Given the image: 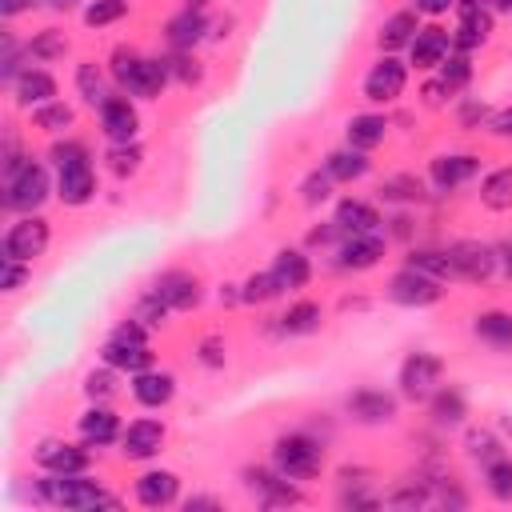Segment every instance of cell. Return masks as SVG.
Returning a JSON list of instances; mask_svg holds the SVG:
<instances>
[{
  "label": "cell",
  "instance_id": "6da1fadb",
  "mask_svg": "<svg viewBox=\"0 0 512 512\" xmlns=\"http://www.w3.org/2000/svg\"><path fill=\"white\" fill-rule=\"evenodd\" d=\"M52 164H56V196L68 208H84L96 196V172L88 148L80 140H64L52 148Z\"/></svg>",
  "mask_w": 512,
  "mask_h": 512
},
{
  "label": "cell",
  "instance_id": "7a4b0ae2",
  "mask_svg": "<svg viewBox=\"0 0 512 512\" xmlns=\"http://www.w3.org/2000/svg\"><path fill=\"white\" fill-rule=\"evenodd\" d=\"M112 80L124 88V96L156 100V96L168 88L172 68H168V60L140 56V52H132V48H116V52H112Z\"/></svg>",
  "mask_w": 512,
  "mask_h": 512
},
{
  "label": "cell",
  "instance_id": "3957f363",
  "mask_svg": "<svg viewBox=\"0 0 512 512\" xmlns=\"http://www.w3.org/2000/svg\"><path fill=\"white\" fill-rule=\"evenodd\" d=\"M36 496L44 504H56V508H76V512H88V508H116L120 500L112 492H104L96 480H88L84 472H48L40 484H36Z\"/></svg>",
  "mask_w": 512,
  "mask_h": 512
},
{
  "label": "cell",
  "instance_id": "277c9868",
  "mask_svg": "<svg viewBox=\"0 0 512 512\" xmlns=\"http://www.w3.org/2000/svg\"><path fill=\"white\" fill-rule=\"evenodd\" d=\"M272 468L288 480H312L324 472V444L312 440L308 432H284L276 444H272Z\"/></svg>",
  "mask_w": 512,
  "mask_h": 512
},
{
  "label": "cell",
  "instance_id": "5b68a950",
  "mask_svg": "<svg viewBox=\"0 0 512 512\" xmlns=\"http://www.w3.org/2000/svg\"><path fill=\"white\" fill-rule=\"evenodd\" d=\"M100 356H104V364H112L116 372H128V376H136V372L152 368L148 328H144L140 320H132V316H128V320L108 336V344L100 348Z\"/></svg>",
  "mask_w": 512,
  "mask_h": 512
},
{
  "label": "cell",
  "instance_id": "8992f818",
  "mask_svg": "<svg viewBox=\"0 0 512 512\" xmlns=\"http://www.w3.org/2000/svg\"><path fill=\"white\" fill-rule=\"evenodd\" d=\"M48 196H52V180H48V168L36 160H28L12 176H4V208L8 212H40V204Z\"/></svg>",
  "mask_w": 512,
  "mask_h": 512
},
{
  "label": "cell",
  "instance_id": "52a82bcc",
  "mask_svg": "<svg viewBox=\"0 0 512 512\" xmlns=\"http://www.w3.org/2000/svg\"><path fill=\"white\" fill-rule=\"evenodd\" d=\"M444 256H448V280L484 284L496 272V248L480 244V240H456L444 248Z\"/></svg>",
  "mask_w": 512,
  "mask_h": 512
},
{
  "label": "cell",
  "instance_id": "ba28073f",
  "mask_svg": "<svg viewBox=\"0 0 512 512\" xmlns=\"http://www.w3.org/2000/svg\"><path fill=\"white\" fill-rule=\"evenodd\" d=\"M440 380H444V360L436 352H408L400 364V376H396L400 396L412 404H424L440 388Z\"/></svg>",
  "mask_w": 512,
  "mask_h": 512
},
{
  "label": "cell",
  "instance_id": "9c48e42d",
  "mask_svg": "<svg viewBox=\"0 0 512 512\" xmlns=\"http://www.w3.org/2000/svg\"><path fill=\"white\" fill-rule=\"evenodd\" d=\"M48 240H52L48 220H44V216H36V212H24L16 224H8V232H4V240H0V252H4V256H12V260L32 264L36 256H44Z\"/></svg>",
  "mask_w": 512,
  "mask_h": 512
},
{
  "label": "cell",
  "instance_id": "30bf717a",
  "mask_svg": "<svg viewBox=\"0 0 512 512\" xmlns=\"http://www.w3.org/2000/svg\"><path fill=\"white\" fill-rule=\"evenodd\" d=\"M404 84H408V64L396 60L392 52H384V56L364 72L360 92H364L368 104H392V100L404 96Z\"/></svg>",
  "mask_w": 512,
  "mask_h": 512
},
{
  "label": "cell",
  "instance_id": "8fae6325",
  "mask_svg": "<svg viewBox=\"0 0 512 512\" xmlns=\"http://www.w3.org/2000/svg\"><path fill=\"white\" fill-rule=\"evenodd\" d=\"M440 296H444L440 280L428 276V272H420V268H412V264H404V268L388 280V300L400 304V308H428V304H436Z\"/></svg>",
  "mask_w": 512,
  "mask_h": 512
},
{
  "label": "cell",
  "instance_id": "7c38bea8",
  "mask_svg": "<svg viewBox=\"0 0 512 512\" xmlns=\"http://www.w3.org/2000/svg\"><path fill=\"white\" fill-rule=\"evenodd\" d=\"M384 248H388V236H380V232H356V236H344V240H340L336 264H340L344 272H368V268L380 264Z\"/></svg>",
  "mask_w": 512,
  "mask_h": 512
},
{
  "label": "cell",
  "instance_id": "4fadbf2b",
  "mask_svg": "<svg viewBox=\"0 0 512 512\" xmlns=\"http://www.w3.org/2000/svg\"><path fill=\"white\" fill-rule=\"evenodd\" d=\"M452 56V32L440 24H428L416 32V40L408 44V64H416L420 72H436L444 60Z\"/></svg>",
  "mask_w": 512,
  "mask_h": 512
},
{
  "label": "cell",
  "instance_id": "5bb4252c",
  "mask_svg": "<svg viewBox=\"0 0 512 512\" xmlns=\"http://www.w3.org/2000/svg\"><path fill=\"white\" fill-rule=\"evenodd\" d=\"M96 112H100V132H104L112 144L136 140V132H140V112H136V104H132L128 96H108Z\"/></svg>",
  "mask_w": 512,
  "mask_h": 512
},
{
  "label": "cell",
  "instance_id": "9a60e30c",
  "mask_svg": "<svg viewBox=\"0 0 512 512\" xmlns=\"http://www.w3.org/2000/svg\"><path fill=\"white\" fill-rule=\"evenodd\" d=\"M476 172H480V156H472V152H444L428 164V180H432L436 192H456Z\"/></svg>",
  "mask_w": 512,
  "mask_h": 512
},
{
  "label": "cell",
  "instance_id": "2e32d148",
  "mask_svg": "<svg viewBox=\"0 0 512 512\" xmlns=\"http://www.w3.org/2000/svg\"><path fill=\"white\" fill-rule=\"evenodd\" d=\"M152 292L172 308V312H188V308H196L200 304V280L192 276V272H184V268H172V272H160L156 280H152Z\"/></svg>",
  "mask_w": 512,
  "mask_h": 512
},
{
  "label": "cell",
  "instance_id": "e0dca14e",
  "mask_svg": "<svg viewBox=\"0 0 512 512\" xmlns=\"http://www.w3.org/2000/svg\"><path fill=\"white\" fill-rule=\"evenodd\" d=\"M164 424L160 420H152V416H140V420H132L124 432H120V452L128 456V460H152L160 448H164Z\"/></svg>",
  "mask_w": 512,
  "mask_h": 512
},
{
  "label": "cell",
  "instance_id": "ac0fdd59",
  "mask_svg": "<svg viewBox=\"0 0 512 512\" xmlns=\"http://www.w3.org/2000/svg\"><path fill=\"white\" fill-rule=\"evenodd\" d=\"M36 464L44 472H88V444H68V440H40L36 444Z\"/></svg>",
  "mask_w": 512,
  "mask_h": 512
},
{
  "label": "cell",
  "instance_id": "d6986e66",
  "mask_svg": "<svg viewBox=\"0 0 512 512\" xmlns=\"http://www.w3.org/2000/svg\"><path fill=\"white\" fill-rule=\"evenodd\" d=\"M396 408H400V400L384 388H356L348 396V412L360 424H388V420H396Z\"/></svg>",
  "mask_w": 512,
  "mask_h": 512
},
{
  "label": "cell",
  "instance_id": "ffe728a7",
  "mask_svg": "<svg viewBox=\"0 0 512 512\" xmlns=\"http://www.w3.org/2000/svg\"><path fill=\"white\" fill-rule=\"evenodd\" d=\"M132 492H136V500H140L144 508H168V504L180 496V476L168 472V468H148V472L136 476Z\"/></svg>",
  "mask_w": 512,
  "mask_h": 512
},
{
  "label": "cell",
  "instance_id": "44dd1931",
  "mask_svg": "<svg viewBox=\"0 0 512 512\" xmlns=\"http://www.w3.org/2000/svg\"><path fill=\"white\" fill-rule=\"evenodd\" d=\"M76 432L88 448H104L112 440H120V416L108 408V404H92L80 420H76Z\"/></svg>",
  "mask_w": 512,
  "mask_h": 512
},
{
  "label": "cell",
  "instance_id": "7402d4cb",
  "mask_svg": "<svg viewBox=\"0 0 512 512\" xmlns=\"http://www.w3.org/2000/svg\"><path fill=\"white\" fill-rule=\"evenodd\" d=\"M132 396H136V404H144V408H164V404L176 396V376H172V372L144 368V372L132 376Z\"/></svg>",
  "mask_w": 512,
  "mask_h": 512
},
{
  "label": "cell",
  "instance_id": "603a6c76",
  "mask_svg": "<svg viewBox=\"0 0 512 512\" xmlns=\"http://www.w3.org/2000/svg\"><path fill=\"white\" fill-rule=\"evenodd\" d=\"M336 228L344 232V236H356V232H380V212L368 204V200H356V196H344L340 204H336Z\"/></svg>",
  "mask_w": 512,
  "mask_h": 512
},
{
  "label": "cell",
  "instance_id": "cb8c5ba5",
  "mask_svg": "<svg viewBox=\"0 0 512 512\" xmlns=\"http://www.w3.org/2000/svg\"><path fill=\"white\" fill-rule=\"evenodd\" d=\"M16 92V104L20 108H40V104H52L56 100V80L44 72V68H24L12 84Z\"/></svg>",
  "mask_w": 512,
  "mask_h": 512
},
{
  "label": "cell",
  "instance_id": "d4e9b609",
  "mask_svg": "<svg viewBox=\"0 0 512 512\" xmlns=\"http://www.w3.org/2000/svg\"><path fill=\"white\" fill-rule=\"evenodd\" d=\"M272 276H276L280 292H300L312 280V264L300 248H280L276 260H272Z\"/></svg>",
  "mask_w": 512,
  "mask_h": 512
},
{
  "label": "cell",
  "instance_id": "484cf974",
  "mask_svg": "<svg viewBox=\"0 0 512 512\" xmlns=\"http://www.w3.org/2000/svg\"><path fill=\"white\" fill-rule=\"evenodd\" d=\"M428 416H432L436 428H456V424H464V416H468L464 392L452 388V384H440V388L428 396Z\"/></svg>",
  "mask_w": 512,
  "mask_h": 512
},
{
  "label": "cell",
  "instance_id": "4316f807",
  "mask_svg": "<svg viewBox=\"0 0 512 512\" xmlns=\"http://www.w3.org/2000/svg\"><path fill=\"white\" fill-rule=\"evenodd\" d=\"M204 32H208V16H204V8H184L180 16L168 20V44L180 48V52H192V48L204 40Z\"/></svg>",
  "mask_w": 512,
  "mask_h": 512
},
{
  "label": "cell",
  "instance_id": "83f0119b",
  "mask_svg": "<svg viewBox=\"0 0 512 512\" xmlns=\"http://www.w3.org/2000/svg\"><path fill=\"white\" fill-rule=\"evenodd\" d=\"M472 332H476L488 348H496V352H512V312H504V308H488V312H480V316L472 320Z\"/></svg>",
  "mask_w": 512,
  "mask_h": 512
},
{
  "label": "cell",
  "instance_id": "f1b7e54d",
  "mask_svg": "<svg viewBox=\"0 0 512 512\" xmlns=\"http://www.w3.org/2000/svg\"><path fill=\"white\" fill-rule=\"evenodd\" d=\"M416 32H420L416 12H412V8H400V12H392V16L380 24L376 44H380L384 52H400V48H408V44L416 40Z\"/></svg>",
  "mask_w": 512,
  "mask_h": 512
},
{
  "label": "cell",
  "instance_id": "f546056e",
  "mask_svg": "<svg viewBox=\"0 0 512 512\" xmlns=\"http://www.w3.org/2000/svg\"><path fill=\"white\" fill-rule=\"evenodd\" d=\"M368 152H360V148H336V152H328V160H324V172L336 180V184H352V180H364L368 176Z\"/></svg>",
  "mask_w": 512,
  "mask_h": 512
},
{
  "label": "cell",
  "instance_id": "4dcf8cb0",
  "mask_svg": "<svg viewBox=\"0 0 512 512\" xmlns=\"http://www.w3.org/2000/svg\"><path fill=\"white\" fill-rule=\"evenodd\" d=\"M488 32H492V8H484V12H460V24L452 32V48L476 52L488 40Z\"/></svg>",
  "mask_w": 512,
  "mask_h": 512
},
{
  "label": "cell",
  "instance_id": "1f68e13d",
  "mask_svg": "<svg viewBox=\"0 0 512 512\" xmlns=\"http://www.w3.org/2000/svg\"><path fill=\"white\" fill-rule=\"evenodd\" d=\"M344 132H348V144H352V148L372 152L376 144H384V136H388V120H384L380 112H360V116L348 120Z\"/></svg>",
  "mask_w": 512,
  "mask_h": 512
},
{
  "label": "cell",
  "instance_id": "d6a6232c",
  "mask_svg": "<svg viewBox=\"0 0 512 512\" xmlns=\"http://www.w3.org/2000/svg\"><path fill=\"white\" fill-rule=\"evenodd\" d=\"M320 320H324L320 304H312V300H296L284 316H276V328H280L284 336H308V332L320 328Z\"/></svg>",
  "mask_w": 512,
  "mask_h": 512
},
{
  "label": "cell",
  "instance_id": "836d02e7",
  "mask_svg": "<svg viewBox=\"0 0 512 512\" xmlns=\"http://www.w3.org/2000/svg\"><path fill=\"white\" fill-rule=\"evenodd\" d=\"M480 204L492 212H508L512 208V168H496L480 180Z\"/></svg>",
  "mask_w": 512,
  "mask_h": 512
},
{
  "label": "cell",
  "instance_id": "e575fe53",
  "mask_svg": "<svg viewBox=\"0 0 512 512\" xmlns=\"http://www.w3.org/2000/svg\"><path fill=\"white\" fill-rule=\"evenodd\" d=\"M380 200H384V204H416V200H424V184H420L412 172L384 176V180H380Z\"/></svg>",
  "mask_w": 512,
  "mask_h": 512
},
{
  "label": "cell",
  "instance_id": "d590c367",
  "mask_svg": "<svg viewBox=\"0 0 512 512\" xmlns=\"http://www.w3.org/2000/svg\"><path fill=\"white\" fill-rule=\"evenodd\" d=\"M32 124L40 128V132H48V136H68V128L76 124V112L64 104V100H52V104H40V108H32Z\"/></svg>",
  "mask_w": 512,
  "mask_h": 512
},
{
  "label": "cell",
  "instance_id": "8d00e7d4",
  "mask_svg": "<svg viewBox=\"0 0 512 512\" xmlns=\"http://www.w3.org/2000/svg\"><path fill=\"white\" fill-rule=\"evenodd\" d=\"M76 92L84 96V104H92V108H100L112 92L104 88V72L92 64V60H84L80 68H76Z\"/></svg>",
  "mask_w": 512,
  "mask_h": 512
},
{
  "label": "cell",
  "instance_id": "74e56055",
  "mask_svg": "<svg viewBox=\"0 0 512 512\" xmlns=\"http://www.w3.org/2000/svg\"><path fill=\"white\" fill-rule=\"evenodd\" d=\"M104 160H108V172H112V176H120V180H128V176H136V172H140V160H144V148H140L136 140H128V144H112Z\"/></svg>",
  "mask_w": 512,
  "mask_h": 512
},
{
  "label": "cell",
  "instance_id": "f35d334b",
  "mask_svg": "<svg viewBox=\"0 0 512 512\" xmlns=\"http://www.w3.org/2000/svg\"><path fill=\"white\" fill-rule=\"evenodd\" d=\"M468 456L484 468V464H492V460H500L504 456V444L496 440V432H488V428H468Z\"/></svg>",
  "mask_w": 512,
  "mask_h": 512
},
{
  "label": "cell",
  "instance_id": "ab89813d",
  "mask_svg": "<svg viewBox=\"0 0 512 512\" xmlns=\"http://www.w3.org/2000/svg\"><path fill=\"white\" fill-rule=\"evenodd\" d=\"M272 296H280V284H276L272 268H264V272H252V276L240 284V300H244V304H268Z\"/></svg>",
  "mask_w": 512,
  "mask_h": 512
},
{
  "label": "cell",
  "instance_id": "60d3db41",
  "mask_svg": "<svg viewBox=\"0 0 512 512\" xmlns=\"http://www.w3.org/2000/svg\"><path fill=\"white\" fill-rule=\"evenodd\" d=\"M484 488H488L496 500L512 504V460H508V456L484 464Z\"/></svg>",
  "mask_w": 512,
  "mask_h": 512
},
{
  "label": "cell",
  "instance_id": "b9f144b4",
  "mask_svg": "<svg viewBox=\"0 0 512 512\" xmlns=\"http://www.w3.org/2000/svg\"><path fill=\"white\" fill-rule=\"evenodd\" d=\"M64 52H68V40H64L60 28H44V32H36L28 40V56L32 60H60Z\"/></svg>",
  "mask_w": 512,
  "mask_h": 512
},
{
  "label": "cell",
  "instance_id": "7bdbcfd3",
  "mask_svg": "<svg viewBox=\"0 0 512 512\" xmlns=\"http://www.w3.org/2000/svg\"><path fill=\"white\" fill-rule=\"evenodd\" d=\"M440 84H444V92L448 96H456L468 80H472V64H468V52H460V56H448L444 64H440V76H436Z\"/></svg>",
  "mask_w": 512,
  "mask_h": 512
},
{
  "label": "cell",
  "instance_id": "ee69618b",
  "mask_svg": "<svg viewBox=\"0 0 512 512\" xmlns=\"http://www.w3.org/2000/svg\"><path fill=\"white\" fill-rule=\"evenodd\" d=\"M128 16V0H92L84 8V24L88 28H104V24H116Z\"/></svg>",
  "mask_w": 512,
  "mask_h": 512
},
{
  "label": "cell",
  "instance_id": "f6af8a7d",
  "mask_svg": "<svg viewBox=\"0 0 512 512\" xmlns=\"http://www.w3.org/2000/svg\"><path fill=\"white\" fill-rule=\"evenodd\" d=\"M168 312H172V308H168V304H164V300H160V296L148 288V292L140 296V304L132 308V320H140L144 328H160V324L168 320Z\"/></svg>",
  "mask_w": 512,
  "mask_h": 512
},
{
  "label": "cell",
  "instance_id": "bcb514c9",
  "mask_svg": "<svg viewBox=\"0 0 512 512\" xmlns=\"http://www.w3.org/2000/svg\"><path fill=\"white\" fill-rule=\"evenodd\" d=\"M408 264L420 268V272H428V276H436V280H448V256H444V248H416V252H408Z\"/></svg>",
  "mask_w": 512,
  "mask_h": 512
},
{
  "label": "cell",
  "instance_id": "7dc6e473",
  "mask_svg": "<svg viewBox=\"0 0 512 512\" xmlns=\"http://www.w3.org/2000/svg\"><path fill=\"white\" fill-rule=\"evenodd\" d=\"M84 392H88L96 404H104L108 396H116V368L104 364L100 372H88V376H84Z\"/></svg>",
  "mask_w": 512,
  "mask_h": 512
},
{
  "label": "cell",
  "instance_id": "c3c4849f",
  "mask_svg": "<svg viewBox=\"0 0 512 512\" xmlns=\"http://www.w3.org/2000/svg\"><path fill=\"white\" fill-rule=\"evenodd\" d=\"M332 184H336V180H332L328 172H320V168H316V172H308V176H304V184H300V192H304V204H308V208L324 204V200L332 196Z\"/></svg>",
  "mask_w": 512,
  "mask_h": 512
},
{
  "label": "cell",
  "instance_id": "681fc988",
  "mask_svg": "<svg viewBox=\"0 0 512 512\" xmlns=\"http://www.w3.org/2000/svg\"><path fill=\"white\" fill-rule=\"evenodd\" d=\"M168 68H172V80H180V84H200L204 80V68L196 64V56L192 52H172V60H168Z\"/></svg>",
  "mask_w": 512,
  "mask_h": 512
},
{
  "label": "cell",
  "instance_id": "f907efd6",
  "mask_svg": "<svg viewBox=\"0 0 512 512\" xmlns=\"http://www.w3.org/2000/svg\"><path fill=\"white\" fill-rule=\"evenodd\" d=\"M428 500H432V492H428L424 484H416V480L384 496V504H392V508H420V504H428Z\"/></svg>",
  "mask_w": 512,
  "mask_h": 512
},
{
  "label": "cell",
  "instance_id": "816d5d0a",
  "mask_svg": "<svg viewBox=\"0 0 512 512\" xmlns=\"http://www.w3.org/2000/svg\"><path fill=\"white\" fill-rule=\"evenodd\" d=\"M24 280H28V264L24 260H12V256H0V288L4 292H16Z\"/></svg>",
  "mask_w": 512,
  "mask_h": 512
},
{
  "label": "cell",
  "instance_id": "f5cc1de1",
  "mask_svg": "<svg viewBox=\"0 0 512 512\" xmlns=\"http://www.w3.org/2000/svg\"><path fill=\"white\" fill-rule=\"evenodd\" d=\"M488 132H492V136H504V140H512V108H500V112H492V116H488Z\"/></svg>",
  "mask_w": 512,
  "mask_h": 512
},
{
  "label": "cell",
  "instance_id": "db71d44e",
  "mask_svg": "<svg viewBox=\"0 0 512 512\" xmlns=\"http://www.w3.org/2000/svg\"><path fill=\"white\" fill-rule=\"evenodd\" d=\"M200 364H208V368H220V364H224V344H220L216 336L200 344Z\"/></svg>",
  "mask_w": 512,
  "mask_h": 512
},
{
  "label": "cell",
  "instance_id": "11a10c76",
  "mask_svg": "<svg viewBox=\"0 0 512 512\" xmlns=\"http://www.w3.org/2000/svg\"><path fill=\"white\" fill-rule=\"evenodd\" d=\"M36 4H44V0H0V16L12 20V16H20V12H32Z\"/></svg>",
  "mask_w": 512,
  "mask_h": 512
},
{
  "label": "cell",
  "instance_id": "9f6ffc18",
  "mask_svg": "<svg viewBox=\"0 0 512 512\" xmlns=\"http://www.w3.org/2000/svg\"><path fill=\"white\" fill-rule=\"evenodd\" d=\"M448 8H456V0H416V12H428V16H444Z\"/></svg>",
  "mask_w": 512,
  "mask_h": 512
},
{
  "label": "cell",
  "instance_id": "6f0895ef",
  "mask_svg": "<svg viewBox=\"0 0 512 512\" xmlns=\"http://www.w3.org/2000/svg\"><path fill=\"white\" fill-rule=\"evenodd\" d=\"M184 508H188V512H196V508H220V500H212V496H192Z\"/></svg>",
  "mask_w": 512,
  "mask_h": 512
},
{
  "label": "cell",
  "instance_id": "680465c9",
  "mask_svg": "<svg viewBox=\"0 0 512 512\" xmlns=\"http://www.w3.org/2000/svg\"><path fill=\"white\" fill-rule=\"evenodd\" d=\"M488 112H484V104H468L464 108V124H476V120H484Z\"/></svg>",
  "mask_w": 512,
  "mask_h": 512
},
{
  "label": "cell",
  "instance_id": "91938a15",
  "mask_svg": "<svg viewBox=\"0 0 512 512\" xmlns=\"http://www.w3.org/2000/svg\"><path fill=\"white\" fill-rule=\"evenodd\" d=\"M388 224H392V232H396V236H408V224H412V220H408V216H392Z\"/></svg>",
  "mask_w": 512,
  "mask_h": 512
},
{
  "label": "cell",
  "instance_id": "94428289",
  "mask_svg": "<svg viewBox=\"0 0 512 512\" xmlns=\"http://www.w3.org/2000/svg\"><path fill=\"white\" fill-rule=\"evenodd\" d=\"M44 4H48L52 12H72V8L80 4V0H44Z\"/></svg>",
  "mask_w": 512,
  "mask_h": 512
},
{
  "label": "cell",
  "instance_id": "6125c7cd",
  "mask_svg": "<svg viewBox=\"0 0 512 512\" xmlns=\"http://www.w3.org/2000/svg\"><path fill=\"white\" fill-rule=\"evenodd\" d=\"M496 256H504V272L512 276V244H504V248H496Z\"/></svg>",
  "mask_w": 512,
  "mask_h": 512
},
{
  "label": "cell",
  "instance_id": "be15d7a7",
  "mask_svg": "<svg viewBox=\"0 0 512 512\" xmlns=\"http://www.w3.org/2000/svg\"><path fill=\"white\" fill-rule=\"evenodd\" d=\"M492 4H496L500 12H512V0H492Z\"/></svg>",
  "mask_w": 512,
  "mask_h": 512
},
{
  "label": "cell",
  "instance_id": "e7e4bbea",
  "mask_svg": "<svg viewBox=\"0 0 512 512\" xmlns=\"http://www.w3.org/2000/svg\"><path fill=\"white\" fill-rule=\"evenodd\" d=\"M204 4H208V0H188V8H204Z\"/></svg>",
  "mask_w": 512,
  "mask_h": 512
}]
</instances>
